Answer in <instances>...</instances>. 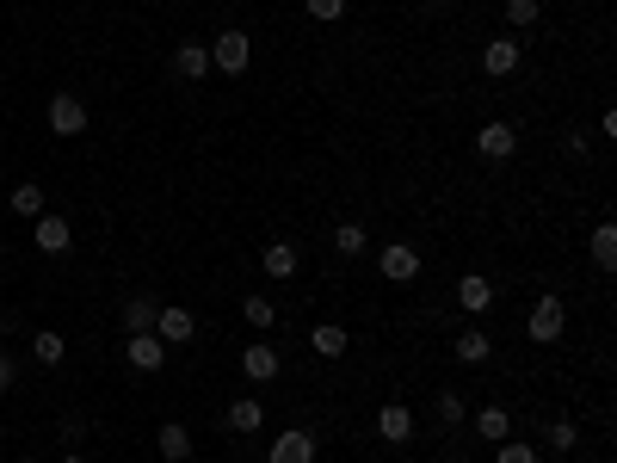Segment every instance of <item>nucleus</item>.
Returning <instances> with one entry per match:
<instances>
[{
	"label": "nucleus",
	"instance_id": "9b49d317",
	"mask_svg": "<svg viewBox=\"0 0 617 463\" xmlns=\"http://www.w3.org/2000/svg\"><path fill=\"white\" fill-rule=\"evenodd\" d=\"M383 278H389V284H414V278H420V254H414L408 241H389V247H383Z\"/></svg>",
	"mask_w": 617,
	"mask_h": 463
},
{
	"label": "nucleus",
	"instance_id": "a211bd4d",
	"mask_svg": "<svg viewBox=\"0 0 617 463\" xmlns=\"http://www.w3.org/2000/svg\"><path fill=\"white\" fill-rule=\"evenodd\" d=\"M173 68H179L186 81H204V75H210V44H179Z\"/></svg>",
	"mask_w": 617,
	"mask_h": 463
},
{
	"label": "nucleus",
	"instance_id": "423d86ee",
	"mask_svg": "<svg viewBox=\"0 0 617 463\" xmlns=\"http://www.w3.org/2000/svg\"><path fill=\"white\" fill-rule=\"evenodd\" d=\"M377 433H383V445H408L414 439V408L408 402H383L377 408Z\"/></svg>",
	"mask_w": 617,
	"mask_h": 463
},
{
	"label": "nucleus",
	"instance_id": "39448f33",
	"mask_svg": "<svg viewBox=\"0 0 617 463\" xmlns=\"http://www.w3.org/2000/svg\"><path fill=\"white\" fill-rule=\"evenodd\" d=\"M50 130H56V136H81V130H87V99L56 93V99H50Z\"/></svg>",
	"mask_w": 617,
	"mask_h": 463
},
{
	"label": "nucleus",
	"instance_id": "b1692460",
	"mask_svg": "<svg viewBox=\"0 0 617 463\" xmlns=\"http://www.w3.org/2000/svg\"><path fill=\"white\" fill-rule=\"evenodd\" d=\"M31 352H38V365H62L68 359V340L44 328V334H31Z\"/></svg>",
	"mask_w": 617,
	"mask_h": 463
},
{
	"label": "nucleus",
	"instance_id": "412c9836",
	"mask_svg": "<svg viewBox=\"0 0 617 463\" xmlns=\"http://www.w3.org/2000/svg\"><path fill=\"white\" fill-rule=\"evenodd\" d=\"M488 352H494V340H488L482 328H469V334H457V359H463V365H488Z\"/></svg>",
	"mask_w": 617,
	"mask_h": 463
},
{
	"label": "nucleus",
	"instance_id": "9d476101",
	"mask_svg": "<svg viewBox=\"0 0 617 463\" xmlns=\"http://www.w3.org/2000/svg\"><path fill=\"white\" fill-rule=\"evenodd\" d=\"M278 371H284V359H278L266 340H253V346L241 352V377H247V383H272Z\"/></svg>",
	"mask_w": 617,
	"mask_h": 463
},
{
	"label": "nucleus",
	"instance_id": "7ed1b4c3",
	"mask_svg": "<svg viewBox=\"0 0 617 463\" xmlns=\"http://www.w3.org/2000/svg\"><path fill=\"white\" fill-rule=\"evenodd\" d=\"M124 359H130V371L155 377V371L167 365V340H161V334H130V340H124Z\"/></svg>",
	"mask_w": 617,
	"mask_h": 463
},
{
	"label": "nucleus",
	"instance_id": "20e7f679",
	"mask_svg": "<svg viewBox=\"0 0 617 463\" xmlns=\"http://www.w3.org/2000/svg\"><path fill=\"white\" fill-rule=\"evenodd\" d=\"M266 463H315V433H303V426H290V433L272 439Z\"/></svg>",
	"mask_w": 617,
	"mask_h": 463
},
{
	"label": "nucleus",
	"instance_id": "0eeeda50",
	"mask_svg": "<svg viewBox=\"0 0 617 463\" xmlns=\"http://www.w3.org/2000/svg\"><path fill=\"white\" fill-rule=\"evenodd\" d=\"M513 149H519V130H513V124H500V118H488V124H482V136H476V155H482V161H506Z\"/></svg>",
	"mask_w": 617,
	"mask_h": 463
},
{
	"label": "nucleus",
	"instance_id": "2f4dec72",
	"mask_svg": "<svg viewBox=\"0 0 617 463\" xmlns=\"http://www.w3.org/2000/svg\"><path fill=\"white\" fill-rule=\"evenodd\" d=\"M7 389H13V359L0 352V396H7Z\"/></svg>",
	"mask_w": 617,
	"mask_h": 463
},
{
	"label": "nucleus",
	"instance_id": "473e14b6",
	"mask_svg": "<svg viewBox=\"0 0 617 463\" xmlns=\"http://www.w3.org/2000/svg\"><path fill=\"white\" fill-rule=\"evenodd\" d=\"M62 463H87V457H81V451H68V457H62Z\"/></svg>",
	"mask_w": 617,
	"mask_h": 463
},
{
	"label": "nucleus",
	"instance_id": "5701e85b",
	"mask_svg": "<svg viewBox=\"0 0 617 463\" xmlns=\"http://www.w3.org/2000/svg\"><path fill=\"white\" fill-rule=\"evenodd\" d=\"M334 247H340L346 260L365 254V247H371V229H365V223H340V229H334Z\"/></svg>",
	"mask_w": 617,
	"mask_h": 463
},
{
	"label": "nucleus",
	"instance_id": "aec40b11",
	"mask_svg": "<svg viewBox=\"0 0 617 463\" xmlns=\"http://www.w3.org/2000/svg\"><path fill=\"white\" fill-rule=\"evenodd\" d=\"M476 433H482L488 445H500V439H513V414H506V408H494V402H488V408L476 414Z\"/></svg>",
	"mask_w": 617,
	"mask_h": 463
},
{
	"label": "nucleus",
	"instance_id": "bb28decb",
	"mask_svg": "<svg viewBox=\"0 0 617 463\" xmlns=\"http://www.w3.org/2000/svg\"><path fill=\"white\" fill-rule=\"evenodd\" d=\"M13 210L19 217H44V186H13Z\"/></svg>",
	"mask_w": 617,
	"mask_h": 463
},
{
	"label": "nucleus",
	"instance_id": "6ab92c4d",
	"mask_svg": "<svg viewBox=\"0 0 617 463\" xmlns=\"http://www.w3.org/2000/svg\"><path fill=\"white\" fill-rule=\"evenodd\" d=\"M260 426H266V408L253 402V396L229 402V433H260Z\"/></svg>",
	"mask_w": 617,
	"mask_h": 463
},
{
	"label": "nucleus",
	"instance_id": "f8f14e48",
	"mask_svg": "<svg viewBox=\"0 0 617 463\" xmlns=\"http://www.w3.org/2000/svg\"><path fill=\"white\" fill-rule=\"evenodd\" d=\"M457 303H463L469 315H488V309H494V284H488L482 272H463V278H457Z\"/></svg>",
	"mask_w": 617,
	"mask_h": 463
},
{
	"label": "nucleus",
	"instance_id": "a878e982",
	"mask_svg": "<svg viewBox=\"0 0 617 463\" xmlns=\"http://www.w3.org/2000/svg\"><path fill=\"white\" fill-rule=\"evenodd\" d=\"M241 315H247V328H272V322H278L272 297H247V303H241Z\"/></svg>",
	"mask_w": 617,
	"mask_h": 463
},
{
	"label": "nucleus",
	"instance_id": "4468645a",
	"mask_svg": "<svg viewBox=\"0 0 617 463\" xmlns=\"http://www.w3.org/2000/svg\"><path fill=\"white\" fill-rule=\"evenodd\" d=\"M155 315H161V303L136 291V297L124 303V334H155Z\"/></svg>",
	"mask_w": 617,
	"mask_h": 463
},
{
	"label": "nucleus",
	"instance_id": "f257e3e1",
	"mask_svg": "<svg viewBox=\"0 0 617 463\" xmlns=\"http://www.w3.org/2000/svg\"><path fill=\"white\" fill-rule=\"evenodd\" d=\"M247 62H253V38L247 31H216L210 38V68H223V75H247Z\"/></svg>",
	"mask_w": 617,
	"mask_h": 463
},
{
	"label": "nucleus",
	"instance_id": "4be33fe9",
	"mask_svg": "<svg viewBox=\"0 0 617 463\" xmlns=\"http://www.w3.org/2000/svg\"><path fill=\"white\" fill-rule=\"evenodd\" d=\"M593 266H599V272L617 266V223H599V229H593Z\"/></svg>",
	"mask_w": 617,
	"mask_h": 463
},
{
	"label": "nucleus",
	"instance_id": "c85d7f7f",
	"mask_svg": "<svg viewBox=\"0 0 617 463\" xmlns=\"http://www.w3.org/2000/svg\"><path fill=\"white\" fill-rule=\"evenodd\" d=\"M537 0H506V25H513V31H525V25H537Z\"/></svg>",
	"mask_w": 617,
	"mask_h": 463
},
{
	"label": "nucleus",
	"instance_id": "7c9ffc66",
	"mask_svg": "<svg viewBox=\"0 0 617 463\" xmlns=\"http://www.w3.org/2000/svg\"><path fill=\"white\" fill-rule=\"evenodd\" d=\"M346 0H309V19H340Z\"/></svg>",
	"mask_w": 617,
	"mask_h": 463
},
{
	"label": "nucleus",
	"instance_id": "f3484780",
	"mask_svg": "<svg viewBox=\"0 0 617 463\" xmlns=\"http://www.w3.org/2000/svg\"><path fill=\"white\" fill-rule=\"evenodd\" d=\"M155 445H161V457H167V463H186V457H192V433H186L179 420H167V426H161Z\"/></svg>",
	"mask_w": 617,
	"mask_h": 463
},
{
	"label": "nucleus",
	"instance_id": "ddd939ff",
	"mask_svg": "<svg viewBox=\"0 0 617 463\" xmlns=\"http://www.w3.org/2000/svg\"><path fill=\"white\" fill-rule=\"evenodd\" d=\"M346 346H352V334H346L340 322H315V328H309V352H315V359H340Z\"/></svg>",
	"mask_w": 617,
	"mask_h": 463
},
{
	"label": "nucleus",
	"instance_id": "6e6552de",
	"mask_svg": "<svg viewBox=\"0 0 617 463\" xmlns=\"http://www.w3.org/2000/svg\"><path fill=\"white\" fill-rule=\"evenodd\" d=\"M155 334H161L167 346H186V340H198V322H192V309H179V303H161V315H155Z\"/></svg>",
	"mask_w": 617,
	"mask_h": 463
},
{
	"label": "nucleus",
	"instance_id": "c756f323",
	"mask_svg": "<svg viewBox=\"0 0 617 463\" xmlns=\"http://www.w3.org/2000/svg\"><path fill=\"white\" fill-rule=\"evenodd\" d=\"M463 414H469V408H463L457 389H439V420H445V426H463Z\"/></svg>",
	"mask_w": 617,
	"mask_h": 463
},
{
	"label": "nucleus",
	"instance_id": "cd10ccee",
	"mask_svg": "<svg viewBox=\"0 0 617 463\" xmlns=\"http://www.w3.org/2000/svg\"><path fill=\"white\" fill-rule=\"evenodd\" d=\"M494 463H537V445H525V439H500Z\"/></svg>",
	"mask_w": 617,
	"mask_h": 463
},
{
	"label": "nucleus",
	"instance_id": "dca6fc26",
	"mask_svg": "<svg viewBox=\"0 0 617 463\" xmlns=\"http://www.w3.org/2000/svg\"><path fill=\"white\" fill-rule=\"evenodd\" d=\"M75 247V229L62 217H38V254H68Z\"/></svg>",
	"mask_w": 617,
	"mask_h": 463
},
{
	"label": "nucleus",
	"instance_id": "72a5a7b5",
	"mask_svg": "<svg viewBox=\"0 0 617 463\" xmlns=\"http://www.w3.org/2000/svg\"><path fill=\"white\" fill-rule=\"evenodd\" d=\"M420 7H451V0H420Z\"/></svg>",
	"mask_w": 617,
	"mask_h": 463
},
{
	"label": "nucleus",
	"instance_id": "393cba45",
	"mask_svg": "<svg viewBox=\"0 0 617 463\" xmlns=\"http://www.w3.org/2000/svg\"><path fill=\"white\" fill-rule=\"evenodd\" d=\"M543 439H550V451H574L580 445V426L574 420H550V426H543Z\"/></svg>",
	"mask_w": 617,
	"mask_h": 463
},
{
	"label": "nucleus",
	"instance_id": "1a4fd4ad",
	"mask_svg": "<svg viewBox=\"0 0 617 463\" xmlns=\"http://www.w3.org/2000/svg\"><path fill=\"white\" fill-rule=\"evenodd\" d=\"M519 68V38H488L482 44V75L488 81H506Z\"/></svg>",
	"mask_w": 617,
	"mask_h": 463
},
{
	"label": "nucleus",
	"instance_id": "f704fd0d",
	"mask_svg": "<svg viewBox=\"0 0 617 463\" xmlns=\"http://www.w3.org/2000/svg\"><path fill=\"white\" fill-rule=\"evenodd\" d=\"M0 463H7V457H0Z\"/></svg>",
	"mask_w": 617,
	"mask_h": 463
},
{
	"label": "nucleus",
	"instance_id": "2eb2a0df",
	"mask_svg": "<svg viewBox=\"0 0 617 463\" xmlns=\"http://www.w3.org/2000/svg\"><path fill=\"white\" fill-rule=\"evenodd\" d=\"M260 266H266V278H290L303 266V254H297V241H272L266 254H260Z\"/></svg>",
	"mask_w": 617,
	"mask_h": 463
},
{
	"label": "nucleus",
	"instance_id": "f03ea898",
	"mask_svg": "<svg viewBox=\"0 0 617 463\" xmlns=\"http://www.w3.org/2000/svg\"><path fill=\"white\" fill-rule=\"evenodd\" d=\"M562 328H568V303H562V297H537V303H531V340H537V346H556Z\"/></svg>",
	"mask_w": 617,
	"mask_h": 463
}]
</instances>
